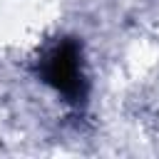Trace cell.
<instances>
[{
  "mask_svg": "<svg viewBox=\"0 0 159 159\" xmlns=\"http://www.w3.org/2000/svg\"><path fill=\"white\" fill-rule=\"evenodd\" d=\"M40 80L67 102H82L87 97V77L80 45L75 40H62L60 45H55L40 60Z\"/></svg>",
  "mask_w": 159,
  "mask_h": 159,
  "instance_id": "6da1fadb",
  "label": "cell"
}]
</instances>
